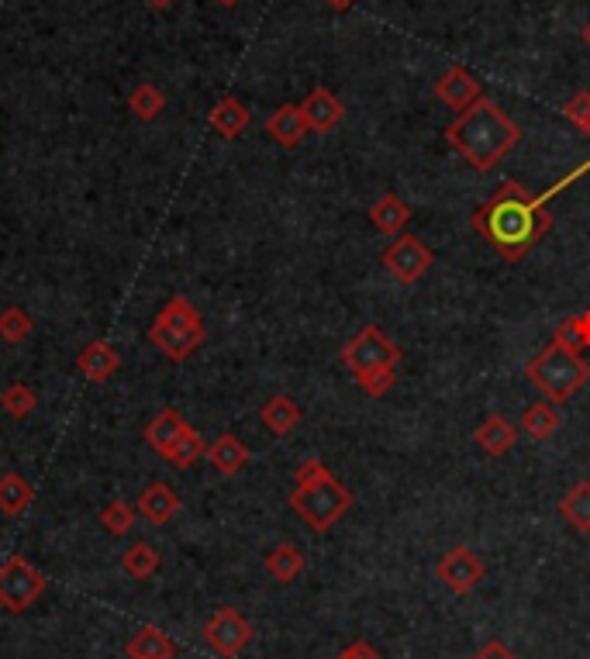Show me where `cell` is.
I'll return each instance as SVG.
<instances>
[{
    "label": "cell",
    "mask_w": 590,
    "mask_h": 659,
    "mask_svg": "<svg viewBox=\"0 0 590 659\" xmlns=\"http://www.w3.org/2000/svg\"><path fill=\"white\" fill-rule=\"evenodd\" d=\"M549 224H553V218H549L542 201L528 197L522 183H504L501 191L473 215V229L508 262H518L528 256V249H536V242L549 232Z\"/></svg>",
    "instance_id": "6da1fadb"
},
{
    "label": "cell",
    "mask_w": 590,
    "mask_h": 659,
    "mask_svg": "<svg viewBox=\"0 0 590 659\" xmlns=\"http://www.w3.org/2000/svg\"><path fill=\"white\" fill-rule=\"evenodd\" d=\"M446 139L473 169L487 173V169L498 166L511 148L518 145L522 128L508 118V111L501 104L480 98L446 128Z\"/></svg>",
    "instance_id": "7a4b0ae2"
},
{
    "label": "cell",
    "mask_w": 590,
    "mask_h": 659,
    "mask_svg": "<svg viewBox=\"0 0 590 659\" xmlns=\"http://www.w3.org/2000/svg\"><path fill=\"white\" fill-rule=\"evenodd\" d=\"M525 376L546 393L549 404H566L569 398H577L580 387L590 380V363L577 349H569L553 338V343L528 363Z\"/></svg>",
    "instance_id": "3957f363"
},
{
    "label": "cell",
    "mask_w": 590,
    "mask_h": 659,
    "mask_svg": "<svg viewBox=\"0 0 590 659\" xmlns=\"http://www.w3.org/2000/svg\"><path fill=\"white\" fill-rule=\"evenodd\" d=\"M207 338V328H204V318L201 311L190 305L187 297H169L163 311L156 314V322L149 328V343L156 346L169 363H183L190 360Z\"/></svg>",
    "instance_id": "277c9868"
},
{
    "label": "cell",
    "mask_w": 590,
    "mask_h": 659,
    "mask_svg": "<svg viewBox=\"0 0 590 659\" xmlns=\"http://www.w3.org/2000/svg\"><path fill=\"white\" fill-rule=\"evenodd\" d=\"M291 507L311 532H329L332 525L352 507L349 487H342L332 474L318 477L315 483H300L291 494Z\"/></svg>",
    "instance_id": "5b68a950"
},
{
    "label": "cell",
    "mask_w": 590,
    "mask_h": 659,
    "mask_svg": "<svg viewBox=\"0 0 590 659\" xmlns=\"http://www.w3.org/2000/svg\"><path fill=\"white\" fill-rule=\"evenodd\" d=\"M397 360H401V349L390 343L380 325H367L363 332H356V338H349L346 349H342V363L352 370L356 380L376 370H397Z\"/></svg>",
    "instance_id": "8992f818"
},
{
    "label": "cell",
    "mask_w": 590,
    "mask_h": 659,
    "mask_svg": "<svg viewBox=\"0 0 590 659\" xmlns=\"http://www.w3.org/2000/svg\"><path fill=\"white\" fill-rule=\"evenodd\" d=\"M46 594V573L31 567L25 556H8L0 563V608L11 615L28 611Z\"/></svg>",
    "instance_id": "52a82bcc"
},
{
    "label": "cell",
    "mask_w": 590,
    "mask_h": 659,
    "mask_svg": "<svg viewBox=\"0 0 590 659\" xmlns=\"http://www.w3.org/2000/svg\"><path fill=\"white\" fill-rule=\"evenodd\" d=\"M432 249L418 235H397L384 249V270L397 284H418L432 270Z\"/></svg>",
    "instance_id": "ba28073f"
},
{
    "label": "cell",
    "mask_w": 590,
    "mask_h": 659,
    "mask_svg": "<svg viewBox=\"0 0 590 659\" xmlns=\"http://www.w3.org/2000/svg\"><path fill=\"white\" fill-rule=\"evenodd\" d=\"M204 643L211 652L235 659L245 646L253 643V625L235 608H218L204 625Z\"/></svg>",
    "instance_id": "9c48e42d"
},
{
    "label": "cell",
    "mask_w": 590,
    "mask_h": 659,
    "mask_svg": "<svg viewBox=\"0 0 590 659\" xmlns=\"http://www.w3.org/2000/svg\"><path fill=\"white\" fill-rule=\"evenodd\" d=\"M435 573H439L442 580V587L452 591V594H470L477 583L484 580V563L480 556L466 550V545H456V550H449L442 559H439V567H435Z\"/></svg>",
    "instance_id": "30bf717a"
},
{
    "label": "cell",
    "mask_w": 590,
    "mask_h": 659,
    "mask_svg": "<svg viewBox=\"0 0 590 659\" xmlns=\"http://www.w3.org/2000/svg\"><path fill=\"white\" fill-rule=\"evenodd\" d=\"M435 98H439L446 107L460 111V115H463V111H466L470 104H477L484 93H480V83H477V77H473L470 69L452 66V69L442 73L439 83H435Z\"/></svg>",
    "instance_id": "8fae6325"
},
{
    "label": "cell",
    "mask_w": 590,
    "mask_h": 659,
    "mask_svg": "<svg viewBox=\"0 0 590 659\" xmlns=\"http://www.w3.org/2000/svg\"><path fill=\"white\" fill-rule=\"evenodd\" d=\"M76 370H80L90 384H104L121 370V352L111 343H104V338H93V343H87L80 356H76Z\"/></svg>",
    "instance_id": "7c38bea8"
},
{
    "label": "cell",
    "mask_w": 590,
    "mask_h": 659,
    "mask_svg": "<svg viewBox=\"0 0 590 659\" xmlns=\"http://www.w3.org/2000/svg\"><path fill=\"white\" fill-rule=\"evenodd\" d=\"M187 431H190V425H187L183 414L174 411V408H166V411H159L156 418L145 425L142 439H145V445L152 449V453H159V456L166 460L169 449H174V445L187 436Z\"/></svg>",
    "instance_id": "4fadbf2b"
},
{
    "label": "cell",
    "mask_w": 590,
    "mask_h": 659,
    "mask_svg": "<svg viewBox=\"0 0 590 659\" xmlns=\"http://www.w3.org/2000/svg\"><path fill=\"white\" fill-rule=\"evenodd\" d=\"M308 131L311 128H308V118H304L300 104H283V107L273 111L270 118H266V135H270L283 148H297Z\"/></svg>",
    "instance_id": "5bb4252c"
},
{
    "label": "cell",
    "mask_w": 590,
    "mask_h": 659,
    "mask_svg": "<svg viewBox=\"0 0 590 659\" xmlns=\"http://www.w3.org/2000/svg\"><path fill=\"white\" fill-rule=\"evenodd\" d=\"M300 111H304V118H308L311 131H332L342 118H346V107H342V101L329 87H315L308 98H304Z\"/></svg>",
    "instance_id": "9a60e30c"
},
{
    "label": "cell",
    "mask_w": 590,
    "mask_h": 659,
    "mask_svg": "<svg viewBox=\"0 0 590 659\" xmlns=\"http://www.w3.org/2000/svg\"><path fill=\"white\" fill-rule=\"evenodd\" d=\"M125 656L128 659H174L177 643L159 625H142L125 643Z\"/></svg>",
    "instance_id": "2e32d148"
},
{
    "label": "cell",
    "mask_w": 590,
    "mask_h": 659,
    "mask_svg": "<svg viewBox=\"0 0 590 659\" xmlns=\"http://www.w3.org/2000/svg\"><path fill=\"white\" fill-rule=\"evenodd\" d=\"M204 460L211 463V469H218L221 477H235L239 469L249 463V449H245L242 439H235L232 431H225L215 442H207V453Z\"/></svg>",
    "instance_id": "e0dca14e"
},
{
    "label": "cell",
    "mask_w": 590,
    "mask_h": 659,
    "mask_svg": "<svg viewBox=\"0 0 590 659\" xmlns=\"http://www.w3.org/2000/svg\"><path fill=\"white\" fill-rule=\"evenodd\" d=\"M139 512L152 521V525H169L180 512V498L174 487L166 483H149L145 491L139 494Z\"/></svg>",
    "instance_id": "ac0fdd59"
},
{
    "label": "cell",
    "mask_w": 590,
    "mask_h": 659,
    "mask_svg": "<svg viewBox=\"0 0 590 659\" xmlns=\"http://www.w3.org/2000/svg\"><path fill=\"white\" fill-rule=\"evenodd\" d=\"M253 115H249V107H245L239 98H221L215 107H211V115H207V125H211L221 139H239L245 128H249Z\"/></svg>",
    "instance_id": "d6986e66"
},
{
    "label": "cell",
    "mask_w": 590,
    "mask_h": 659,
    "mask_svg": "<svg viewBox=\"0 0 590 659\" xmlns=\"http://www.w3.org/2000/svg\"><path fill=\"white\" fill-rule=\"evenodd\" d=\"M473 439H477V445L484 449L487 456H504L515 449V439H518V428L511 425L508 418H501V414H490V418L473 431Z\"/></svg>",
    "instance_id": "ffe728a7"
},
{
    "label": "cell",
    "mask_w": 590,
    "mask_h": 659,
    "mask_svg": "<svg viewBox=\"0 0 590 659\" xmlns=\"http://www.w3.org/2000/svg\"><path fill=\"white\" fill-rule=\"evenodd\" d=\"M370 221L376 224V232L397 238V232H401L405 224L411 221V207L397 194H384V197H376L370 204Z\"/></svg>",
    "instance_id": "44dd1931"
},
{
    "label": "cell",
    "mask_w": 590,
    "mask_h": 659,
    "mask_svg": "<svg viewBox=\"0 0 590 659\" xmlns=\"http://www.w3.org/2000/svg\"><path fill=\"white\" fill-rule=\"evenodd\" d=\"M31 501H35V487L22 474L11 469V474L0 477V515H8V518L25 515Z\"/></svg>",
    "instance_id": "7402d4cb"
},
{
    "label": "cell",
    "mask_w": 590,
    "mask_h": 659,
    "mask_svg": "<svg viewBox=\"0 0 590 659\" xmlns=\"http://www.w3.org/2000/svg\"><path fill=\"white\" fill-rule=\"evenodd\" d=\"M266 573H270L277 583H294L304 573V553L291 542L273 545V550L266 553Z\"/></svg>",
    "instance_id": "603a6c76"
},
{
    "label": "cell",
    "mask_w": 590,
    "mask_h": 659,
    "mask_svg": "<svg viewBox=\"0 0 590 659\" xmlns=\"http://www.w3.org/2000/svg\"><path fill=\"white\" fill-rule=\"evenodd\" d=\"M262 425L273 431V436H287V431H294L300 425V408L287 398V393H277V398H270L262 404Z\"/></svg>",
    "instance_id": "cb8c5ba5"
},
{
    "label": "cell",
    "mask_w": 590,
    "mask_h": 659,
    "mask_svg": "<svg viewBox=\"0 0 590 659\" xmlns=\"http://www.w3.org/2000/svg\"><path fill=\"white\" fill-rule=\"evenodd\" d=\"M560 428V408L556 404H531L525 414H522V431L528 439H536V442H546L553 431Z\"/></svg>",
    "instance_id": "d4e9b609"
},
{
    "label": "cell",
    "mask_w": 590,
    "mask_h": 659,
    "mask_svg": "<svg viewBox=\"0 0 590 659\" xmlns=\"http://www.w3.org/2000/svg\"><path fill=\"white\" fill-rule=\"evenodd\" d=\"M560 515L574 525L577 532H590V480L569 487V494L560 501Z\"/></svg>",
    "instance_id": "484cf974"
},
{
    "label": "cell",
    "mask_w": 590,
    "mask_h": 659,
    "mask_svg": "<svg viewBox=\"0 0 590 659\" xmlns=\"http://www.w3.org/2000/svg\"><path fill=\"white\" fill-rule=\"evenodd\" d=\"M121 570H125L131 580H149L152 573L159 570V553L152 550L149 542H136V545H128L125 556H121Z\"/></svg>",
    "instance_id": "4316f807"
},
{
    "label": "cell",
    "mask_w": 590,
    "mask_h": 659,
    "mask_svg": "<svg viewBox=\"0 0 590 659\" xmlns=\"http://www.w3.org/2000/svg\"><path fill=\"white\" fill-rule=\"evenodd\" d=\"M128 111L136 115L139 121H156L163 111H166V98H163V90L156 83H142L131 90V98H128Z\"/></svg>",
    "instance_id": "83f0119b"
},
{
    "label": "cell",
    "mask_w": 590,
    "mask_h": 659,
    "mask_svg": "<svg viewBox=\"0 0 590 659\" xmlns=\"http://www.w3.org/2000/svg\"><path fill=\"white\" fill-rule=\"evenodd\" d=\"M35 408H38V393L28 384H11V387H4V393H0V411L11 414L17 422L35 414Z\"/></svg>",
    "instance_id": "f1b7e54d"
},
{
    "label": "cell",
    "mask_w": 590,
    "mask_h": 659,
    "mask_svg": "<svg viewBox=\"0 0 590 659\" xmlns=\"http://www.w3.org/2000/svg\"><path fill=\"white\" fill-rule=\"evenodd\" d=\"M31 328H35V322H31V314L25 308L11 305V308L0 311V338H4V343H11V346L25 343V338L31 335Z\"/></svg>",
    "instance_id": "f546056e"
},
{
    "label": "cell",
    "mask_w": 590,
    "mask_h": 659,
    "mask_svg": "<svg viewBox=\"0 0 590 659\" xmlns=\"http://www.w3.org/2000/svg\"><path fill=\"white\" fill-rule=\"evenodd\" d=\"M204 453H207V442L197 436V431L194 428H190L187 431V436L174 445V449H169V463H174L177 469H190V466H194L197 460H204Z\"/></svg>",
    "instance_id": "4dcf8cb0"
},
{
    "label": "cell",
    "mask_w": 590,
    "mask_h": 659,
    "mask_svg": "<svg viewBox=\"0 0 590 659\" xmlns=\"http://www.w3.org/2000/svg\"><path fill=\"white\" fill-rule=\"evenodd\" d=\"M101 525L107 535H128L136 529V512H131L128 501H111L101 512Z\"/></svg>",
    "instance_id": "1f68e13d"
},
{
    "label": "cell",
    "mask_w": 590,
    "mask_h": 659,
    "mask_svg": "<svg viewBox=\"0 0 590 659\" xmlns=\"http://www.w3.org/2000/svg\"><path fill=\"white\" fill-rule=\"evenodd\" d=\"M563 115H566L569 125H577L580 131H587V135H590V90L574 93V98L566 101Z\"/></svg>",
    "instance_id": "d6a6232c"
},
{
    "label": "cell",
    "mask_w": 590,
    "mask_h": 659,
    "mask_svg": "<svg viewBox=\"0 0 590 659\" xmlns=\"http://www.w3.org/2000/svg\"><path fill=\"white\" fill-rule=\"evenodd\" d=\"M394 373L397 370H376V373H367V376H359V387H363L367 398H387L390 387H394Z\"/></svg>",
    "instance_id": "836d02e7"
},
{
    "label": "cell",
    "mask_w": 590,
    "mask_h": 659,
    "mask_svg": "<svg viewBox=\"0 0 590 659\" xmlns=\"http://www.w3.org/2000/svg\"><path fill=\"white\" fill-rule=\"evenodd\" d=\"M329 469H325V463L321 460H304L297 469H294V487H300V483H315L318 477H325Z\"/></svg>",
    "instance_id": "e575fe53"
},
{
    "label": "cell",
    "mask_w": 590,
    "mask_h": 659,
    "mask_svg": "<svg viewBox=\"0 0 590 659\" xmlns=\"http://www.w3.org/2000/svg\"><path fill=\"white\" fill-rule=\"evenodd\" d=\"M335 659H380V652L370 643H363V638H359V643H352L349 649H342Z\"/></svg>",
    "instance_id": "d590c367"
},
{
    "label": "cell",
    "mask_w": 590,
    "mask_h": 659,
    "mask_svg": "<svg viewBox=\"0 0 590 659\" xmlns=\"http://www.w3.org/2000/svg\"><path fill=\"white\" fill-rule=\"evenodd\" d=\"M473 659H518L515 652H511L504 643H498V638H493V643H487L477 656H473Z\"/></svg>",
    "instance_id": "8d00e7d4"
},
{
    "label": "cell",
    "mask_w": 590,
    "mask_h": 659,
    "mask_svg": "<svg viewBox=\"0 0 590 659\" xmlns=\"http://www.w3.org/2000/svg\"><path fill=\"white\" fill-rule=\"evenodd\" d=\"M325 4H329L332 11H349V8L356 4V0H325Z\"/></svg>",
    "instance_id": "74e56055"
},
{
    "label": "cell",
    "mask_w": 590,
    "mask_h": 659,
    "mask_svg": "<svg viewBox=\"0 0 590 659\" xmlns=\"http://www.w3.org/2000/svg\"><path fill=\"white\" fill-rule=\"evenodd\" d=\"M149 4L156 8V11H163V8H169V4H174V0H149Z\"/></svg>",
    "instance_id": "f35d334b"
},
{
    "label": "cell",
    "mask_w": 590,
    "mask_h": 659,
    "mask_svg": "<svg viewBox=\"0 0 590 659\" xmlns=\"http://www.w3.org/2000/svg\"><path fill=\"white\" fill-rule=\"evenodd\" d=\"M218 4H225V8H235V4H239V0H218Z\"/></svg>",
    "instance_id": "ab89813d"
},
{
    "label": "cell",
    "mask_w": 590,
    "mask_h": 659,
    "mask_svg": "<svg viewBox=\"0 0 590 659\" xmlns=\"http://www.w3.org/2000/svg\"><path fill=\"white\" fill-rule=\"evenodd\" d=\"M583 42H587V46H590V25H587V28H583Z\"/></svg>",
    "instance_id": "60d3db41"
}]
</instances>
